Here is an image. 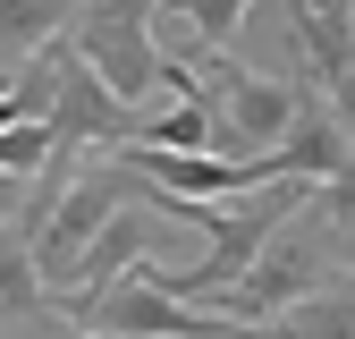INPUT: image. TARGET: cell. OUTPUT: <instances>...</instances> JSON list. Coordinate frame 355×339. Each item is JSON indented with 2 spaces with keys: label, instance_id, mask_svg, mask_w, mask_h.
Listing matches in <instances>:
<instances>
[{
  "label": "cell",
  "instance_id": "cell-1",
  "mask_svg": "<svg viewBox=\"0 0 355 339\" xmlns=\"http://www.w3.org/2000/svg\"><path fill=\"white\" fill-rule=\"evenodd\" d=\"M169 60L187 68L195 94L211 102V153H220V161H254V153H271L279 127L296 119V94H304V85H296V76H262V68H245L237 42H229V51L187 42V51H169Z\"/></svg>",
  "mask_w": 355,
  "mask_h": 339
},
{
  "label": "cell",
  "instance_id": "cell-2",
  "mask_svg": "<svg viewBox=\"0 0 355 339\" xmlns=\"http://www.w3.org/2000/svg\"><path fill=\"white\" fill-rule=\"evenodd\" d=\"M153 9L161 0H76V17L60 26V42L94 68L119 102H144L161 76V42H153Z\"/></svg>",
  "mask_w": 355,
  "mask_h": 339
},
{
  "label": "cell",
  "instance_id": "cell-3",
  "mask_svg": "<svg viewBox=\"0 0 355 339\" xmlns=\"http://www.w3.org/2000/svg\"><path fill=\"white\" fill-rule=\"evenodd\" d=\"M76 331H110V339H237V322L220 314V306L203 314V306H187V297L153 288L144 263H127L119 280H102L94 306L76 314Z\"/></svg>",
  "mask_w": 355,
  "mask_h": 339
},
{
  "label": "cell",
  "instance_id": "cell-4",
  "mask_svg": "<svg viewBox=\"0 0 355 339\" xmlns=\"http://www.w3.org/2000/svg\"><path fill=\"white\" fill-rule=\"evenodd\" d=\"M51 51V102H42V127H51V144L68 153H110V144H136V127H144V102H119L110 85L85 68L68 42L51 34L42 42Z\"/></svg>",
  "mask_w": 355,
  "mask_h": 339
},
{
  "label": "cell",
  "instance_id": "cell-5",
  "mask_svg": "<svg viewBox=\"0 0 355 339\" xmlns=\"http://www.w3.org/2000/svg\"><path fill=\"white\" fill-rule=\"evenodd\" d=\"M262 161H271V179H355L347 110L322 94V85H304V94H296V119L279 127V144L262 153Z\"/></svg>",
  "mask_w": 355,
  "mask_h": 339
},
{
  "label": "cell",
  "instance_id": "cell-6",
  "mask_svg": "<svg viewBox=\"0 0 355 339\" xmlns=\"http://www.w3.org/2000/svg\"><path fill=\"white\" fill-rule=\"evenodd\" d=\"M279 9H288L296 51L313 60V85L347 110V76H355V26H347V9L355 0H279Z\"/></svg>",
  "mask_w": 355,
  "mask_h": 339
},
{
  "label": "cell",
  "instance_id": "cell-7",
  "mask_svg": "<svg viewBox=\"0 0 355 339\" xmlns=\"http://www.w3.org/2000/svg\"><path fill=\"white\" fill-rule=\"evenodd\" d=\"M0 331H60V306L42 297L17 221H0Z\"/></svg>",
  "mask_w": 355,
  "mask_h": 339
},
{
  "label": "cell",
  "instance_id": "cell-8",
  "mask_svg": "<svg viewBox=\"0 0 355 339\" xmlns=\"http://www.w3.org/2000/svg\"><path fill=\"white\" fill-rule=\"evenodd\" d=\"M68 17H76V0H0V60L42 51V42H51Z\"/></svg>",
  "mask_w": 355,
  "mask_h": 339
},
{
  "label": "cell",
  "instance_id": "cell-9",
  "mask_svg": "<svg viewBox=\"0 0 355 339\" xmlns=\"http://www.w3.org/2000/svg\"><path fill=\"white\" fill-rule=\"evenodd\" d=\"M169 9H178V17H187V34L203 42V51H229V42H237V26H245V9H254V0H169Z\"/></svg>",
  "mask_w": 355,
  "mask_h": 339
},
{
  "label": "cell",
  "instance_id": "cell-10",
  "mask_svg": "<svg viewBox=\"0 0 355 339\" xmlns=\"http://www.w3.org/2000/svg\"><path fill=\"white\" fill-rule=\"evenodd\" d=\"M9 119H17V110H9V85H0V127H9Z\"/></svg>",
  "mask_w": 355,
  "mask_h": 339
},
{
  "label": "cell",
  "instance_id": "cell-11",
  "mask_svg": "<svg viewBox=\"0 0 355 339\" xmlns=\"http://www.w3.org/2000/svg\"><path fill=\"white\" fill-rule=\"evenodd\" d=\"M85 339H110V331H85Z\"/></svg>",
  "mask_w": 355,
  "mask_h": 339
}]
</instances>
